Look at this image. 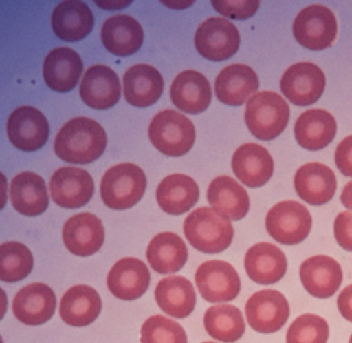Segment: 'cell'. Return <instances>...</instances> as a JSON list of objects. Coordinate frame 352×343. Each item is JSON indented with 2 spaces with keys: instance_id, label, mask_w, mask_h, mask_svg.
<instances>
[{
  "instance_id": "cell-46",
  "label": "cell",
  "mask_w": 352,
  "mask_h": 343,
  "mask_svg": "<svg viewBox=\"0 0 352 343\" xmlns=\"http://www.w3.org/2000/svg\"><path fill=\"white\" fill-rule=\"evenodd\" d=\"M348 343H352V335L349 336V342H348Z\"/></svg>"
},
{
  "instance_id": "cell-5",
  "label": "cell",
  "mask_w": 352,
  "mask_h": 343,
  "mask_svg": "<svg viewBox=\"0 0 352 343\" xmlns=\"http://www.w3.org/2000/svg\"><path fill=\"white\" fill-rule=\"evenodd\" d=\"M148 138L161 153L179 157L190 152L195 141V128L190 118L176 110H162L148 125Z\"/></svg>"
},
{
  "instance_id": "cell-13",
  "label": "cell",
  "mask_w": 352,
  "mask_h": 343,
  "mask_svg": "<svg viewBox=\"0 0 352 343\" xmlns=\"http://www.w3.org/2000/svg\"><path fill=\"white\" fill-rule=\"evenodd\" d=\"M300 280L311 296L327 299L341 287L342 269L331 256L314 255L301 263Z\"/></svg>"
},
{
  "instance_id": "cell-31",
  "label": "cell",
  "mask_w": 352,
  "mask_h": 343,
  "mask_svg": "<svg viewBox=\"0 0 352 343\" xmlns=\"http://www.w3.org/2000/svg\"><path fill=\"white\" fill-rule=\"evenodd\" d=\"M157 202L170 215H182L191 209L199 197L197 182L184 174L165 176L157 187Z\"/></svg>"
},
{
  "instance_id": "cell-43",
  "label": "cell",
  "mask_w": 352,
  "mask_h": 343,
  "mask_svg": "<svg viewBox=\"0 0 352 343\" xmlns=\"http://www.w3.org/2000/svg\"><path fill=\"white\" fill-rule=\"evenodd\" d=\"M341 202L345 208L352 211V180L344 186L341 193Z\"/></svg>"
},
{
  "instance_id": "cell-3",
  "label": "cell",
  "mask_w": 352,
  "mask_h": 343,
  "mask_svg": "<svg viewBox=\"0 0 352 343\" xmlns=\"http://www.w3.org/2000/svg\"><path fill=\"white\" fill-rule=\"evenodd\" d=\"M289 105L276 92L261 91L253 95L245 109L249 131L261 141H272L283 132L289 123Z\"/></svg>"
},
{
  "instance_id": "cell-41",
  "label": "cell",
  "mask_w": 352,
  "mask_h": 343,
  "mask_svg": "<svg viewBox=\"0 0 352 343\" xmlns=\"http://www.w3.org/2000/svg\"><path fill=\"white\" fill-rule=\"evenodd\" d=\"M336 165L340 169V172L345 176H352V135L344 138L334 154Z\"/></svg>"
},
{
  "instance_id": "cell-11",
  "label": "cell",
  "mask_w": 352,
  "mask_h": 343,
  "mask_svg": "<svg viewBox=\"0 0 352 343\" xmlns=\"http://www.w3.org/2000/svg\"><path fill=\"white\" fill-rule=\"evenodd\" d=\"M326 77L322 69L311 62H298L286 69L280 79L282 94L297 106H309L323 94Z\"/></svg>"
},
{
  "instance_id": "cell-20",
  "label": "cell",
  "mask_w": 352,
  "mask_h": 343,
  "mask_svg": "<svg viewBox=\"0 0 352 343\" xmlns=\"http://www.w3.org/2000/svg\"><path fill=\"white\" fill-rule=\"evenodd\" d=\"M235 176L249 187L264 186L274 174V160L267 149L257 143H243L232 156Z\"/></svg>"
},
{
  "instance_id": "cell-40",
  "label": "cell",
  "mask_w": 352,
  "mask_h": 343,
  "mask_svg": "<svg viewBox=\"0 0 352 343\" xmlns=\"http://www.w3.org/2000/svg\"><path fill=\"white\" fill-rule=\"evenodd\" d=\"M334 237L342 249L352 252V212L345 211L337 215L334 220Z\"/></svg>"
},
{
  "instance_id": "cell-42",
  "label": "cell",
  "mask_w": 352,
  "mask_h": 343,
  "mask_svg": "<svg viewBox=\"0 0 352 343\" xmlns=\"http://www.w3.org/2000/svg\"><path fill=\"white\" fill-rule=\"evenodd\" d=\"M337 307L341 315L352 322V284L345 287L337 298Z\"/></svg>"
},
{
  "instance_id": "cell-44",
  "label": "cell",
  "mask_w": 352,
  "mask_h": 343,
  "mask_svg": "<svg viewBox=\"0 0 352 343\" xmlns=\"http://www.w3.org/2000/svg\"><path fill=\"white\" fill-rule=\"evenodd\" d=\"M7 202V178L0 172V211L6 207Z\"/></svg>"
},
{
  "instance_id": "cell-7",
  "label": "cell",
  "mask_w": 352,
  "mask_h": 343,
  "mask_svg": "<svg viewBox=\"0 0 352 343\" xmlns=\"http://www.w3.org/2000/svg\"><path fill=\"white\" fill-rule=\"evenodd\" d=\"M293 34L298 44L308 50H324L336 40L337 19L333 11L322 4L308 6L294 18Z\"/></svg>"
},
{
  "instance_id": "cell-12",
  "label": "cell",
  "mask_w": 352,
  "mask_h": 343,
  "mask_svg": "<svg viewBox=\"0 0 352 343\" xmlns=\"http://www.w3.org/2000/svg\"><path fill=\"white\" fill-rule=\"evenodd\" d=\"M7 135L11 143L22 152H34L45 145L50 125L45 116L36 107H16L7 121Z\"/></svg>"
},
{
  "instance_id": "cell-33",
  "label": "cell",
  "mask_w": 352,
  "mask_h": 343,
  "mask_svg": "<svg viewBox=\"0 0 352 343\" xmlns=\"http://www.w3.org/2000/svg\"><path fill=\"white\" fill-rule=\"evenodd\" d=\"M12 207L22 215L37 216L48 207V191L44 179L34 172H21L10 185Z\"/></svg>"
},
{
  "instance_id": "cell-37",
  "label": "cell",
  "mask_w": 352,
  "mask_h": 343,
  "mask_svg": "<svg viewBox=\"0 0 352 343\" xmlns=\"http://www.w3.org/2000/svg\"><path fill=\"white\" fill-rule=\"evenodd\" d=\"M329 324L316 314H301L286 332V343H327Z\"/></svg>"
},
{
  "instance_id": "cell-28",
  "label": "cell",
  "mask_w": 352,
  "mask_h": 343,
  "mask_svg": "<svg viewBox=\"0 0 352 343\" xmlns=\"http://www.w3.org/2000/svg\"><path fill=\"white\" fill-rule=\"evenodd\" d=\"M208 201L217 214L228 220H239L249 211V196L234 178L221 175L214 178L208 187Z\"/></svg>"
},
{
  "instance_id": "cell-38",
  "label": "cell",
  "mask_w": 352,
  "mask_h": 343,
  "mask_svg": "<svg viewBox=\"0 0 352 343\" xmlns=\"http://www.w3.org/2000/svg\"><path fill=\"white\" fill-rule=\"evenodd\" d=\"M142 343H187L186 331L176 321L164 315L148 317L140 329Z\"/></svg>"
},
{
  "instance_id": "cell-26",
  "label": "cell",
  "mask_w": 352,
  "mask_h": 343,
  "mask_svg": "<svg viewBox=\"0 0 352 343\" xmlns=\"http://www.w3.org/2000/svg\"><path fill=\"white\" fill-rule=\"evenodd\" d=\"M81 73L82 61L72 48H55L45 56L43 74L47 85L54 91H72L77 85Z\"/></svg>"
},
{
  "instance_id": "cell-4",
  "label": "cell",
  "mask_w": 352,
  "mask_h": 343,
  "mask_svg": "<svg viewBox=\"0 0 352 343\" xmlns=\"http://www.w3.org/2000/svg\"><path fill=\"white\" fill-rule=\"evenodd\" d=\"M146 175L132 163H121L107 169L100 182V196L106 207L126 209L138 204L146 190Z\"/></svg>"
},
{
  "instance_id": "cell-48",
  "label": "cell",
  "mask_w": 352,
  "mask_h": 343,
  "mask_svg": "<svg viewBox=\"0 0 352 343\" xmlns=\"http://www.w3.org/2000/svg\"><path fill=\"white\" fill-rule=\"evenodd\" d=\"M0 343H3V337L1 336H0Z\"/></svg>"
},
{
  "instance_id": "cell-23",
  "label": "cell",
  "mask_w": 352,
  "mask_h": 343,
  "mask_svg": "<svg viewBox=\"0 0 352 343\" xmlns=\"http://www.w3.org/2000/svg\"><path fill=\"white\" fill-rule=\"evenodd\" d=\"M169 94L173 105L190 114L206 110L212 101V88L208 79L195 70L179 73L172 81Z\"/></svg>"
},
{
  "instance_id": "cell-9",
  "label": "cell",
  "mask_w": 352,
  "mask_h": 343,
  "mask_svg": "<svg viewBox=\"0 0 352 343\" xmlns=\"http://www.w3.org/2000/svg\"><path fill=\"white\" fill-rule=\"evenodd\" d=\"M246 321L258 333L278 332L290 315L289 302L276 289L254 292L245 306Z\"/></svg>"
},
{
  "instance_id": "cell-8",
  "label": "cell",
  "mask_w": 352,
  "mask_h": 343,
  "mask_svg": "<svg viewBox=\"0 0 352 343\" xmlns=\"http://www.w3.org/2000/svg\"><path fill=\"white\" fill-rule=\"evenodd\" d=\"M195 48L206 59L220 62L231 58L239 48L236 26L226 18H208L195 32Z\"/></svg>"
},
{
  "instance_id": "cell-34",
  "label": "cell",
  "mask_w": 352,
  "mask_h": 343,
  "mask_svg": "<svg viewBox=\"0 0 352 343\" xmlns=\"http://www.w3.org/2000/svg\"><path fill=\"white\" fill-rule=\"evenodd\" d=\"M146 256L151 269L160 274L179 271L187 262V247L175 233L164 231L157 234L147 247Z\"/></svg>"
},
{
  "instance_id": "cell-22",
  "label": "cell",
  "mask_w": 352,
  "mask_h": 343,
  "mask_svg": "<svg viewBox=\"0 0 352 343\" xmlns=\"http://www.w3.org/2000/svg\"><path fill=\"white\" fill-rule=\"evenodd\" d=\"M294 189L302 201L311 205H323L333 198L337 179L327 165L307 163L294 174Z\"/></svg>"
},
{
  "instance_id": "cell-27",
  "label": "cell",
  "mask_w": 352,
  "mask_h": 343,
  "mask_svg": "<svg viewBox=\"0 0 352 343\" xmlns=\"http://www.w3.org/2000/svg\"><path fill=\"white\" fill-rule=\"evenodd\" d=\"M51 26L60 40L78 41L92 30L94 15L82 1H62L52 11Z\"/></svg>"
},
{
  "instance_id": "cell-10",
  "label": "cell",
  "mask_w": 352,
  "mask_h": 343,
  "mask_svg": "<svg viewBox=\"0 0 352 343\" xmlns=\"http://www.w3.org/2000/svg\"><path fill=\"white\" fill-rule=\"evenodd\" d=\"M201 296L210 303L234 300L241 291V280L232 264L224 260L204 262L195 271Z\"/></svg>"
},
{
  "instance_id": "cell-47",
  "label": "cell",
  "mask_w": 352,
  "mask_h": 343,
  "mask_svg": "<svg viewBox=\"0 0 352 343\" xmlns=\"http://www.w3.org/2000/svg\"><path fill=\"white\" fill-rule=\"evenodd\" d=\"M202 343H217V342H202Z\"/></svg>"
},
{
  "instance_id": "cell-30",
  "label": "cell",
  "mask_w": 352,
  "mask_h": 343,
  "mask_svg": "<svg viewBox=\"0 0 352 343\" xmlns=\"http://www.w3.org/2000/svg\"><path fill=\"white\" fill-rule=\"evenodd\" d=\"M100 36L104 48L117 56L135 54L143 43V29L129 15H114L106 19Z\"/></svg>"
},
{
  "instance_id": "cell-14",
  "label": "cell",
  "mask_w": 352,
  "mask_h": 343,
  "mask_svg": "<svg viewBox=\"0 0 352 343\" xmlns=\"http://www.w3.org/2000/svg\"><path fill=\"white\" fill-rule=\"evenodd\" d=\"M94 179L76 167H62L51 178L50 193L55 204L62 208H80L94 196Z\"/></svg>"
},
{
  "instance_id": "cell-21",
  "label": "cell",
  "mask_w": 352,
  "mask_h": 343,
  "mask_svg": "<svg viewBox=\"0 0 352 343\" xmlns=\"http://www.w3.org/2000/svg\"><path fill=\"white\" fill-rule=\"evenodd\" d=\"M257 90L258 77L256 72L243 63H234L224 67L214 81L217 99L228 106H241L256 95Z\"/></svg>"
},
{
  "instance_id": "cell-25",
  "label": "cell",
  "mask_w": 352,
  "mask_h": 343,
  "mask_svg": "<svg viewBox=\"0 0 352 343\" xmlns=\"http://www.w3.org/2000/svg\"><path fill=\"white\" fill-rule=\"evenodd\" d=\"M102 310V299L89 285H74L65 292L59 304V315L72 326L92 324Z\"/></svg>"
},
{
  "instance_id": "cell-35",
  "label": "cell",
  "mask_w": 352,
  "mask_h": 343,
  "mask_svg": "<svg viewBox=\"0 0 352 343\" xmlns=\"http://www.w3.org/2000/svg\"><path fill=\"white\" fill-rule=\"evenodd\" d=\"M204 326L210 337L224 343L238 342L245 333L242 311L232 304L209 307L204 314Z\"/></svg>"
},
{
  "instance_id": "cell-16",
  "label": "cell",
  "mask_w": 352,
  "mask_h": 343,
  "mask_svg": "<svg viewBox=\"0 0 352 343\" xmlns=\"http://www.w3.org/2000/svg\"><path fill=\"white\" fill-rule=\"evenodd\" d=\"M65 247L77 256L96 253L104 241L102 220L89 212L77 214L66 220L62 230Z\"/></svg>"
},
{
  "instance_id": "cell-2",
  "label": "cell",
  "mask_w": 352,
  "mask_h": 343,
  "mask_svg": "<svg viewBox=\"0 0 352 343\" xmlns=\"http://www.w3.org/2000/svg\"><path fill=\"white\" fill-rule=\"evenodd\" d=\"M183 230L188 242L204 253H220L234 238L231 222L209 207L194 209L186 218Z\"/></svg>"
},
{
  "instance_id": "cell-39",
  "label": "cell",
  "mask_w": 352,
  "mask_h": 343,
  "mask_svg": "<svg viewBox=\"0 0 352 343\" xmlns=\"http://www.w3.org/2000/svg\"><path fill=\"white\" fill-rule=\"evenodd\" d=\"M214 10L228 18L248 19L256 14L258 1H212Z\"/></svg>"
},
{
  "instance_id": "cell-15",
  "label": "cell",
  "mask_w": 352,
  "mask_h": 343,
  "mask_svg": "<svg viewBox=\"0 0 352 343\" xmlns=\"http://www.w3.org/2000/svg\"><path fill=\"white\" fill-rule=\"evenodd\" d=\"M55 307V293L43 282H33L21 288L12 300V311L16 320L32 326L50 321Z\"/></svg>"
},
{
  "instance_id": "cell-18",
  "label": "cell",
  "mask_w": 352,
  "mask_h": 343,
  "mask_svg": "<svg viewBox=\"0 0 352 343\" xmlns=\"http://www.w3.org/2000/svg\"><path fill=\"white\" fill-rule=\"evenodd\" d=\"M245 270L249 278L261 285H271L283 278L287 259L280 248L271 242H257L245 255Z\"/></svg>"
},
{
  "instance_id": "cell-19",
  "label": "cell",
  "mask_w": 352,
  "mask_h": 343,
  "mask_svg": "<svg viewBox=\"0 0 352 343\" xmlns=\"http://www.w3.org/2000/svg\"><path fill=\"white\" fill-rule=\"evenodd\" d=\"M80 96L92 109L113 107L121 96L118 76L106 65L91 66L82 76Z\"/></svg>"
},
{
  "instance_id": "cell-45",
  "label": "cell",
  "mask_w": 352,
  "mask_h": 343,
  "mask_svg": "<svg viewBox=\"0 0 352 343\" xmlns=\"http://www.w3.org/2000/svg\"><path fill=\"white\" fill-rule=\"evenodd\" d=\"M7 304H8V302H7V295H6V292L0 288V320H3V317H4L6 313H7Z\"/></svg>"
},
{
  "instance_id": "cell-1",
  "label": "cell",
  "mask_w": 352,
  "mask_h": 343,
  "mask_svg": "<svg viewBox=\"0 0 352 343\" xmlns=\"http://www.w3.org/2000/svg\"><path fill=\"white\" fill-rule=\"evenodd\" d=\"M106 145L107 136L99 123L87 117H76L59 129L54 150L66 163L89 164L103 154Z\"/></svg>"
},
{
  "instance_id": "cell-17",
  "label": "cell",
  "mask_w": 352,
  "mask_h": 343,
  "mask_svg": "<svg viewBox=\"0 0 352 343\" xmlns=\"http://www.w3.org/2000/svg\"><path fill=\"white\" fill-rule=\"evenodd\" d=\"M150 285V271L144 262L136 258H122L107 274L109 291L121 300L139 299Z\"/></svg>"
},
{
  "instance_id": "cell-29",
  "label": "cell",
  "mask_w": 352,
  "mask_h": 343,
  "mask_svg": "<svg viewBox=\"0 0 352 343\" xmlns=\"http://www.w3.org/2000/svg\"><path fill=\"white\" fill-rule=\"evenodd\" d=\"M336 131V118L323 109H309L301 113L294 124L297 143L312 152L326 147L334 139Z\"/></svg>"
},
{
  "instance_id": "cell-32",
  "label": "cell",
  "mask_w": 352,
  "mask_h": 343,
  "mask_svg": "<svg viewBox=\"0 0 352 343\" xmlns=\"http://www.w3.org/2000/svg\"><path fill=\"white\" fill-rule=\"evenodd\" d=\"M154 296L160 309L175 318L188 317L197 302L192 284L182 276L162 278L155 287Z\"/></svg>"
},
{
  "instance_id": "cell-36",
  "label": "cell",
  "mask_w": 352,
  "mask_h": 343,
  "mask_svg": "<svg viewBox=\"0 0 352 343\" xmlns=\"http://www.w3.org/2000/svg\"><path fill=\"white\" fill-rule=\"evenodd\" d=\"M33 269L30 249L16 241L0 244V281L16 282L26 278Z\"/></svg>"
},
{
  "instance_id": "cell-6",
  "label": "cell",
  "mask_w": 352,
  "mask_h": 343,
  "mask_svg": "<svg viewBox=\"0 0 352 343\" xmlns=\"http://www.w3.org/2000/svg\"><path fill=\"white\" fill-rule=\"evenodd\" d=\"M312 226V218L307 207L287 200L275 204L265 216L268 234L280 244L294 245L304 241Z\"/></svg>"
},
{
  "instance_id": "cell-24",
  "label": "cell",
  "mask_w": 352,
  "mask_h": 343,
  "mask_svg": "<svg viewBox=\"0 0 352 343\" xmlns=\"http://www.w3.org/2000/svg\"><path fill=\"white\" fill-rule=\"evenodd\" d=\"M164 79L150 65L139 63L131 66L124 74V98L136 107H148L162 95Z\"/></svg>"
}]
</instances>
